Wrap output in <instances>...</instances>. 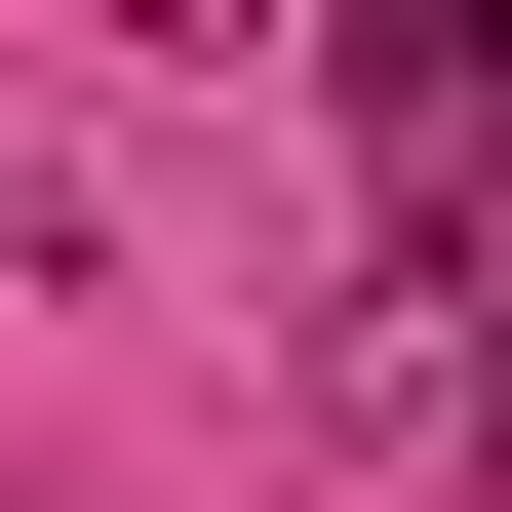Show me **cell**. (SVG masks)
Here are the masks:
<instances>
[{
  "instance_id": "6da1fadb",
  "label": "cell",
  "mask_w": 512,
  "mask_h": 512,
  "mask_svg": "<svg viewBox=\"0 0 512 512\" xmlns=\"http://www.w3.org/2000/svg\"><path fill=\"white\" fill-rule=\"evenodd\" d=\"M473 473H512V355H473Z\"/></svg>"
}]
</instances>
